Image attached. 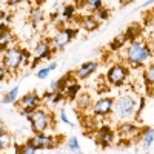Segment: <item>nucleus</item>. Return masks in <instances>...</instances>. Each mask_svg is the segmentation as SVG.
<instances>
[{"label": "nucleus", "mask_w": 154, "mask_h": 154, "mask_svg": "<svg viewBox=\"0 0 154 154\" xmlns=\"http://www.w3.org/2000/svg\"><path fill=\"white\" fill-rule=\"evenodd\" d=\"M152 48L146 40H131L125 45L123 49V62L133 68H145L151 62Z\"/></svg>", "instance_id": "f257e3e1"}, {"label": "nucleus", "mask_w": 154, "mask_h": 154, "mask_svg": "<svg viewBox=\"0 0 154 154\" xmlns=\"http://www.w3.org/2000/svg\"><path fill=\"white\" fill-rule=\"evenodd\" d=\"M137 114V100L130 94H122L114 100L112 105V116L116 120L126 122L131 120Z\"/></svg>", "instance_id": "f03ea898"}, {"label": "nucleus", "mask_w": 154, "mask_h": 154, "mask_svg": "<svg viewBox=\"0 0 154 154\" xmlns=\"http://www.w3.org/2000/svg\"><path fill=\"white\" fill-rule=\"evenodd\" d=\"M34 134H40V133H46L48 128H51V122H53V114H51L46 108L38 106L35 111H32L31 114L26 116Z\"/></svg>", "instance_id": "7ed1b4c3"}, {"label": "nucleus", "mask_w": 154, "mask_h": 154, "mask_svg": "<svg viewBox=\"0 0 154 154\" xmlns=\"http://www.w3.org/2000/svg\"><path fill=\"white\" fill-rule=\"evenodd\" d=\"M2 65L6 68L9 74L19 71L20 66H23V49L19 46L8 48L2 56Z\"/></svg>", "instance_id": "20e7f679"}, {"label": "nucleus", "mask_w": 154, "mask_h": 154, "mask_svg": "<svg viewBox=\"0 0 154 154\" xmlns=\"http://www.w3.org/2000/svg\"><path fill=\"white\" fill-rule=\"evenodd\" d=\"M128 77H130V68L125 63H114L106 71V82L109 86H122Z\"/></svg>", "instance_id": "39448f33"}, {"label": "nucleus", "mask_w": 154, "mask_h": 154, "mask_svg": "<svg viewBox=\"0 0 154 154\" xmlns=\"http://www.w3.org/2000/svg\"><path fill=\"white\" fill-rule=\"evenodd\" d=\"M75 34H77V29H72V28H60L53 38H49V43H51V49H53V53H60V51H63V49H65V46L69 45V42L75 37Z\"/></svg>", "instance_id": "423d86ee"}, {"label": "nucleus", "mask_w": 154, "mask_h": 154, "mask_svg": "<svg viewBox=\"0 0 154 154\" xmlns=\"http://www.w3.org/2000/svg\"><path fill=\"white\" fill-rule=\"evenodd\" d=\"M140 128L139 125L133 123L131 120H126V122H120L119 126H117V130H116V134H117V137L122 140V142H126L128 143H131L134 142V140L139 139V134H140Z\"/></svg>", "instance_id": "0eeeda50"}, {"label": "nucleus", "mask_w": 154, "mask_h": 154, "mask_svg": "<svg viewBox=\"0 0 154 154\" xmlns=\"http://www.w3.org/2000/svg\"><path fill=\"white\" fill-rule=\"evenodd\" d=\"M40 103H42V97L35 91H31L28 94L22 96L17 100V108L22 112V116H28V114H31L32 111H35L38 106H40Z\"/></svg>", "instance_id": "6e6552de"}, {"label": "nucleus", "mask_w": 154, "mask_h": 154, "mask_svg": "<svg viewBox=\"0 0 154 154\" xmlns=\"http://www.w3.org/2000/svg\"><path fill=\"white\" fill-rule=\"evenodd\" d=\"M28 143H31L37 151L38 149H53L57 146V139L54 136H48L46 133H40V134H34Z\"/></svg>", "instance_id": "1a4fd4ad"}, {"label": "nucleus", "mask_w": 154, "mask_h": 154, "mask_svg": "<svg viewBox=\"0 0 154 154\" xmlns=\"http://www.w3.org/2000/svg\"><path fill=\"white\" fill-rule=\"evenodd\" d=\"M32 57H34V62H32V68L35 66V63L37 62H40V60H45V59H49L51 54H53V49H51V43H49V38H40L34 49H32Z\"/></svg>", "instance_id": "9d476101"}, {"label": "nucleus", "mask_w": 154, "mask_h": 154, "mask_svg": "<svg viewBox=\"0 0 154 154\" xmlns=\"http://www.w3.org/2000/svg\"><path fill=\"white\" fill-rule=\"evenodd\" d=\"M96 142L102 148H108V146L114 145V142H116V133L108 125H102L96 133Z\"/></svg>", "instance_id": "9b49d317"}, {"label": "nucleus", "mask_w": 154, "mask_h": 154, "mask_svg": "<svg viewBox=\"0 0 154 154\" xmlns=\"http://www.w3.org/2000/svg\"><path fill=\"white\" fill-rule=\"evenodd\" d=\"M112 105H114V99L111 97H100L93 103V112L96 117H106L112 112Z\"/></svg>", "instance_id": "f8f14e48"}, {"label": "nucleus", "mask_w": 154, "mask_h": 154, "mask_svg": "<svg viewBox=\"0 0 154 154\" xmlns=\"http://www.w3.org/2000/svg\"><path fill=\"white\" fill-rule=\"evenodd\" d=\"M97 68H99L97 62H85V63H82L79 68H75L72 71V75H74L75 80H85L91 74H94Z\"/></svg>", "instance_id": "ddd939ff"}, {"label": "nucleus", "mask_w": 154, "mask_h": 154, "mask_svg": "<svg viewBox=\"0 0 154 154\" xmlns=\"http://www.w3.org/2000/svg\"><path fill=\"white\" fill-rule=\"evenodd\" d=\"M45 22V12L42 9V6H34L29 11V23L34 29H42Z\"/></svg>", "instance_id": "4468645a"}, {"label": "nucleus", "mask_w": 154, "mask_h": 154, "mask_svg": "<svg viewBox=\"0 0 154 154\" xmlns=\"http://www.w3.org/2000/svg\"><path fill=\"white\" fill-rule=\"evenodd\" d=\"M139 143L142 145L143 149H149L152 142H154V130L151 126H145L140 130V134H139Z\"/></svg>", "instance_id": "2eb2a0df"}, {"label": "nucleus", "mask_w": 154, "mask_h": 154, "mask_svg": "<svg viewBox=\"0 0 154 154\" xmlns=\"http://www.w3.org/2000/svg\"><path fill=\"white\" fill-rule=\"evenodd\" d=\"M143 80L146 85V89H151L149 94H152V89H154V62H149L148 65L143 68Z\"/></svg>", "instance_id": "dca6fc26"}, {"label": "nucleus", "mask_w": 154, "mask_h": 154, "mask_svg": "<svg viewBox=\"0 0 154 154\" xmlns=\"http://www.w3.org/2000/svg\"><path fill=\"white\" fill-rule=\"evenodd\" d=\"M12 42H14V35H12V32L8 29H0V53H5V51L8 48L12 46Z\"/></svg>", "instance_id": "f3484780"}, {"label": "nucleus", "mask_w": 154, "mask_h": 154, "mask_svg": "<svg viewBox=\"0 0 154 154\" xmlns=\"http://www.w3.org/2000/svg\"><path fill=\"white\" fill-rule=\"evenodd\" d=\"M75 100H77V108H79L80 111H86V109H89L93 106V99H91V96H89L88 93H82V94H79L75 97Z\"/></svg>", "instance_id": "a211bd4d"}, {"label": "nucleus", "mask_w": 154, "mask_h": 154, "mask_svg": "<svg viewBox=\"0 0 154 154\" xmlns=\"http://www.w3.org/2000/svg\"><path fill=\"white\" fill-rule=\"evenodd\" d=\"M99 22L96 20V17L93 14H88V16H83L82 20H80V26L85 29V31H94L99 28Z\"/></svg>", "instance_id": "6ab92c4d"}, {"label": "nucleus", "mask_w": 154, "mask_h": 154, "mask_svg": "<svg viewBox=\"0 0 154 154\" xmlns=\"http://www.w3.org/2000/svg\"><path fill=\"white\" fill-rule=\"evenodd\" d=\"M79 91H80V85L77 83V82H69L65 89H63V97H68L69 100H74L77 96H79Z\"/></svg>", "instance_id": "aec40b11"}, {"label": "nucleus", "mask_w": 154, "mask_h": 154, "mask_svg": "<svg viewBox=\"0 0 154 154\" xmlns=\"http://www.w3.org/2000/svg\"><path fill=\"white\" fill-rule=\"evenodd\" d=\"M19 97V85H16L14 88H11L9 91H6L2 97V103H16Z\"/></svg>", "instance_id": "412c9836"}, {"label": "nucleus", "mask_w": 154, "mask_h": 154, "mask_svg": "<svg viewBox=\"0 0 154 154\" xmlns=\"http://www.w3.org/2000/svg\"><path fill=\"white\" fill-rule=\"evenodd\" d=\"M125 45H126V35H125V34H120V35H117V37H116L114 40L109 43V49H111V51H119V49H122Z\"/></svg>", "instance_id": "4be33fe9"}, {"label": "nucleus", "mask_w": 154, "mask_h": 154, "mask_svg": "<svg viewBox=\"0 0 154 154\" xmlns=\"http://www.w3.org/2000/svg\"><path fill=\"white\" fill-rule=\"evenodd\" d=\"M11 143V136L9 133L5 130V126H0V151L6 149Z\"/></svg>", "instance_id": "5701e85b"}, {"label": "nucleus", "mask_w": 154, "mask_h": 154, "mask_svg": "<svg viewBox=\"0 0 154 154\" xmlns=\"http://www.w3.org/2000/svg\"><path fill=\"white\" fill-rule=\"evenodd\" d=\"M140 31H142V29H140L139 25H131V26L126 29V32H123V34L126 35V40H130V42H131V40H137Z\"/></svg>", "instance_id": "b1692460"}, {"label": "nucleus", "mask_w": 154, "mask_h": 154, "mask_svg": "<svg viewBox=\"0 0 154 154\" xmlns=\"http://www.w3.org/2000/svg\"><path fill=\"white\" fill-rule=\"evenodd\" d=\"M75 17V6L74 5H66V6H63V11H62V19L63 20H72Z\"/></svg>", "instance_id": "393cba45"}, {"label": "nucleus", "mask_w": 154, "mask_h": 154, "mask_svg": "<svg viewBox=\"0 0 154 154\" xmlns=\"http://www.w3.org/2000/svg\"><path fill=\"white\" fill-rule=\"evenodd\" d=\"M103 6V0H86V11H89V14H94L97 9H100Z\"/></svg>", "instance_id": "a878e982"}, {"label": "nucleus", "mask_w": 154, "mask_h": 154, "mask_svg": "<svg viewBox=\"0 0 154 154\" xmlns=\"http://www.w3.org/2000/svg\"><path fill=\"white\" fill-rule=\"evenodd\" d=\"M94 17H96V20L100 23V22H105L108 17H109V9L108 8H105V6H102L100 9H97L94 14H93Z\"/></svg>", "instance_id": "bb28decb"}, {"label": "nucleus", "mask_w": 154, "mask_h": 154, "mask_svg": "<svg viewBox=\"0 0 154 154\" xmlns=\"http://www.w3.org/2000/svg\"><path fill=\"white\" fill-rule=\"evenodd\" d=\"M66 146L72 151V152H77V154H83L80 151V143H79V140H77V137H69L66 140Z\"/></svg>", "instance_id": "cd10ccee"}, {"label": "nucleus", "mask_w": 154, "mask_h": 154, "mask_svg": "<svg viewBox=\"0 0 154 154\" xmlns=\"http://www.w3.org/2000/svg\"><path fill=\"white\" fill-rule=\"evenodd\" d=\"M35 151H37V149H35L31 143H28V142L17 148V154H35Z\"/></svg>", "instance_id": "c85d7f7f"}, {"label": "nucleus", "mask_w": 154, "mask_h": 154, "mask_svg": "<svg viewBox=\"0 0 154 154\" xmlns=\"http://www.w3.org/2000/svg\"><path fill=\"white\" fill-rule=\"evenodd\" d=\"M49 69H48V66H40L37 69V72H35V75L38 77V79H46V77L49 75Z\"/></svg>", "instance_id": "c756f323"}, {"label": "nucleus", "mask_w": 154, "mask_h": 154, "mask_svg": "<svg viewBox=\"0 0 154 154\" xmlns=\"http://www.w3.org/2000/svg\"><path fill=\"white\" fill-rule=\"evenodd\" d=\"M59 116H60V120L63 122V123H66V125H72L71 122H69V119H68V116H66V111L65 109H60V112H59Z\"/></svg>", "instance_id": "7c9ffc66"}, {"label": "nucleus", "mask_w": 154, "mask_h": 154, "mask_svg": "<svg viewBox=\"0 0 154 154\" xmlns=\"http://www.w3.org/2000/svg\"><path fill=\"white\" fill-rule=\"evenodd\" d=\"M8 74H9V72L6 71V68L2 65V63H0V83H2V82L5 80V77H6Z\"/></svg>", "instance_id": "2f4dec72"}, {"label": "nucleus", "mask_w": 154, "mask_h": 154, "mask_svg": "<svg viewBox=\"0 0 154 154\" xmlns=\"http://www.w3.org/2000/svg\"><path fill=\"white\" fill-rule=\"evenodd\" d=\"M22 2H23V0H6V5L9 8H14V6H19Z\"/></svg>", "instance_id": "473e14b6"}, {"label": "nucleus", "mask_w": 154, "mask_h": 154, "mask_svg": "<svg viewBox=\"0 0 154 154\" xmlns=\"http://www.w3.org/2000/svg\"><path fill=\"white\" fill-rule=\"evenodd\" d=\"M86 5V0H74V6L75 8H83Z\"/></svg>", "instance_id": "72a5a7b5"}, {"label": "nucleus", "mask_w": 154, "mask_h": 154, "mask_svg": "<svg viewBox=\"0 0 154 154\" xmlns=\"http://www.w3.org/2000/svg\"><path fill=\"white\" fill-rule=\"evenodd\" d=\"M133 2L134 0H119V6H126V5H130Z\"/></svg>", "instance_id": "f704fd0d"}, {"label": "nucleus", "mask_w": 154, "mask_h": 154, "mask_svg": "<svg viewBox=\"0 0 154 154\" xmlns=\"http://www.w3.org/2000/svg\"><path fill=\"white\" fill-rule=\"evenodd\" d=\"M151 5H154V0H146V2L140 6V8H146V6H151Z\"/></svg>", "instance_id": "c9c22d12"}, {"label": "nucleus", "mask_w": 154, "mask_h": 154, "mask_svg": "<svg viewBox=\"0 0 154 154\" xmlns=\"http://www.w3.org/2000/svg\"><path fill=\"white\" fill-rule=\"evenodd\" d=\"M56 68H57V63L56 62H53V63H49V65H48V69L49 71H54Z\"/></svg>", "instance_id": "e433bc0d"}, {"label": "nucleus", "mask_w": 154, "mask_h": 154, "mask_svg": "<svg viewBox=\"0 0 154 154\" xmlns=\"http://www.w3.org/2000/svg\"><path fill=\"white\" fill-rule=\"evenodd\" d=\"M32 2H34L37 6H40V5H43V3L46 2V0H32Z\"/></svg>", "instance_id": "4c0bfd02"}, {"label": "nucleus", "mask_w": 154, "mask_h": 154, "mask_svg": "<svg viewBox=\"0 0 154 154\" xmlns=\"http://www.w3.org/2000/svg\"><path fill=\"white\" fill-rule=\"evenodd\" d=\"M57 16H59V12H51L49 19H51V20H56V19H57Z\"/></svg>", "instance_id": "58836bf2"}, {"label": "nucleus", "mask_w": 154, "mask_h": 154, "mask_svg": "<svg viewBox=\"0 0 154 154\" xmlns=\"http://www.w3.org/2000/svg\"><path fill=\"white\" fill-rule=\"evenodd\" d=\"M3 125V119H2V116H0V126Z\"/></svg>", "instance_id": "ea45409f"}, {"label": "nucleus", "mask_w": 154, "mask_h": 154, "mask_svg": "<svg viewBox=\"0 0 154 154\" xmlns=\"http://www.w3.org/2000/svg\"><path fill=\"white\" fill-rule=\"evenodd\" d=\"M143 154H149V152H148V151H145V152H143Z\"/></svg>", "instance_id": "a19ab883"}, {"label": "nucleus", "mask_w": 154, "mask_h": 154, "mask_svg": "<svg viewBox=\"0 0 154 154\" xmlns=\"http://www.w3.org/2000/svg\"><path fill=\"white\" fill-rule=\"evenodd\" d=\"M2 2H3V0H0V3H2Z\"/></svg>", "instance_id": "79ce46f5"}]
</instances>
